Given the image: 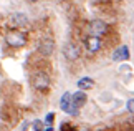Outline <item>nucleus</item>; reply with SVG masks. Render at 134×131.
Returning <instances> with one entry per match:
<instances>
[{"label": "nucleus", "instance_id": "4468645a", "mask_svg": "<svg viewBox=\"0 0 134 131\" xmlns=\"http://www.w3.org/2000/svg\"><path fill=\"white\" fill-rule=\"evenodd\" d=\"M53 118H55V114H53V113H48V114H46V119H45V123L50 126V124L53 123Z\"/></svg>", "mask_w": 134, "mask_h": 131}, {"label": "nucleus", "instance_id": "0eeeda50", "mask_svg": "<svg viewBox=\"0 0 134 131\" xmlns=\"http://www.w3.org/2000/svg\"><path fill=\"white\" fill-rule=\"evenodd\" d=\"M53 50H55V41L51 40V38H45V40L40 41L38 51H40L43 56H50L51 53H53Z\"/></svg>", "mask_w": 134, "mask_h": 131}, {"label": "nucleus", "instance_id": "423d86ee", "mask_svg": "<svg viewBox=\"0 0 134 131\" xmlns=\"http://www.w3.org/2000/svg\"><path fill=\"white\" fill-rule=\"evenodd\" d=\"M85 43H86V48H88L90 53H96V51L101 50V36L91 35L85 40Z\"/></svg>", "mask_w": 134, "mask_h": 131}, {"label": "nucleus", "instance_id": "dca6fc26", "mask_svg": "<svg viewBox=\"0 0 134 131\" xmlns=\"http://www.w3.org/2000/svg\"><path fill=\"white\" fill-rule=\"evenodd\" d=\"M30 2H38V0H30Z\"/></svg>", "mask_w": 134, "mask_h": 131}, {"label": "nucleus", "instance_id": "1a4fd4ad", "mask_svg": "<svg viewBox=\"0 0 134 131\" xmlns=\"http://www.w3.org/2000/svg\"><path fill=\"white\" fill-rule=\"evenodd\" d=\"M127 58H129V50H127L126 45L116 48L114 53H113V60H114V61H126Z\"/></svg>", "mask_w": 134, "mask_h": 131}, {"label": "nucleus", "instance_id": "20e7f679", "mask_svg": "<svg viewBox=\"0 0 134 131\" xmlns=\"http://www.w3.org/2000/svg\"><path fill=\"white\" fill-rule=\"evenodd\" d=\"M33 86L38 91H46L50 88V76L46 73H37L33 76Z\"/></svg>", "mask_w": 134, "mask_h": 131}, {"label": "nucleus", "instance_id": "ddd939ff", "mask_svg": "<svg viewBox=\"0 0 134 131\" xmlns=\"http://www.w3.org/2000/svg\"><path fill=\"white\" fill-rule=\"evenodd\" d=\"M126 108H127V111L134 113V98H132V99H129V101L126 103Z\"/></svg>", "mask_w": 134, "mask_h": 131}, {"label": "nucleus", "instance_id": "7ed1b4c3", "mask_svg": "<svg viewBox=\"0 0 134 131\" xmlns=\"http://www.w3.org/2000/svg\"><path fill=\"white\" fill-rule=\"evenodd\" d=\"M90 30H91V33L93 35H96V36H103V35H106L108 32H109V27H108V23L106 22H103V20H91L90 22Z\"/></svg>", "mask_w": 134, "mask_h": 131}, {"label": "nucleus", "instance_id": "2eb2a0df", "mask_svg": "<svg viewBox=\"0 0 134 131\" xmlns=\"http://www.w3.org/2000/svg\"><path fill=\"white\" fill-rule=\"evenodd\" d=\"M45 131H53V128H51V126H48V128H46Z\"/></svg>", "mask_w": 134, "mask_h": 131}, {"label": "nucleus", "instance_id": "f257e3e1", "mask_svg": "<svg viewBox=\"0 0 134 131\" xmlns=\"http://www.w3.org/2000/svg\"><path fill=\"white\" fill-rule=\"evenodd\" d=\"M5 43L12 48H22L27 43V35L22 30H10L5 35Z\"/></svg>", "mask_w": 134, "mask_h": 131}, {"label": "nucleus", "instance_id": "39448f33", "mask_svg": "<svg viewBox=\"0 0 134 131\" xmlns=\"http://www.w3.org/2000/svg\"><path fill=\"white\" fill-rule=\"evenodd\" d=\"M63 55H65V58L70 60V61L78 60L80 58V46L76 43H73V41H68V43L63 46Z\"/></svg>", "mask_w": 134, "mask_h": 131}, {"label": "nucleus", "instance_id": "9d476101", "mask_svg": "<svg viewBox=\"0 0 134 131\" xmlns=\"http://www.w3.org/2000/svg\"><path fill=\"white\" fill-rule=\"evenodd\" d=\"M86 103V93L83 90H80V91H76L73 93V104H75V108H81L83 104Z\"/></svg>", "mask_w": 134, "mask_h": 131}, {"label": "nucleus", "instance_id": "6e6552de", "mask_svg": "<svg viewBox=\"0 0 134 131\" xmlns=\"http://www.w3.org/2000/svg\"><path fill=\"white\" fill-rule=\"evenodd\" d=\"M10 23H12L13 27H17V28L27 27V25H28V17L25 13H22V12L12 13V17H10Z\"/></svg>", "mask_w": 134, "mask_h": 131}, {"label": "nucleus", "instance_id": "f8f14e48", "mask_svg": "<svg viewBox=\"0 0 134 131\" xmlns=\"http://www.w3.org/2000/svg\"><path fill=\"white\" fill-rule=\"evenodd\" d=\"M33 131H45V124H43V121H40V119L33 121Z\"/></svg>", "mask_w": 134, "mask_h": 131}, {"label": "nucleus", "instance_id": "f03ea898", "mask_svg": "<svg viewBox=\"0 0 134 131\" xmlns=\"http://www.w3.org/2000/svg\"><path fill=\"white\" fill-rule=\"evenodd\" d=\"M60 108L63 109L65 113L73 114V116L78 114V108H75V104H73V93H70V91L63 93V96L60 99Z\"/></svg>", "mask_w": 134, "mask_h": 131}, {"label": "nucleus", "instance_id": "9b49d317", "mask_svg": "<svg viewBox=\"0 0 134 131\" xmlns=\"http://www.w3.org/2000/svg\"><path fill=\"white\" fill-rule=\"evenodd\" d=\"M93 86H94V81H93V78H90V76H83V78H80V80H78V88H80V90H83V91L91 90Z\"/></svg>", "mask_w": 134, "mask_h": 131}]
</instances>
